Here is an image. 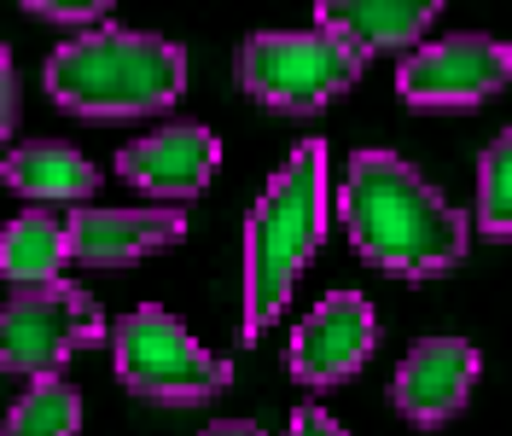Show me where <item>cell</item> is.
<instances>
[{"label": "cell", "instance_id": "obj_1", "mask_svg": "<svg viewBox=\"0 0 512 436\" xmlns=\"http://www.w3.org/2000/svg\"><path fill=\"white\" fill-rule=\"evenodd\" d=\"M338 216L361 262L390 280H437L460 268L472 245V216L448 204L443 192L396 152H355L338 187Z\"/></svg>", "mask_w": 512, "mask_h": 436}, {"label": "cell", "instance_id": "obj_2", "mask_svg": "<svg viewBox=\"0 0 512 436\" xmlns=\"http://www.w3.org/2000/svg\"><path fill=\"white\" fill-rule=\"evenodd\" d=\"M320 239H326V140H303L245 216V280H239L245 343H262L268 326L286 314Z\"/></svg>", "mask_w": 512, "mask_h": 436}, {"label": "cell", "instance_id": "obj_3", "mask_svg": "<svg viewBox=\"0 0 512 436\" xmlns=\"http://www.w3.org/2000/svg\"><path fill=\"white\" fill-rule=\"evenodd\" d=\"M41 82L70 117H94V123L158 117L187 94V47L152 30L105 24V30L59 41Z\"/></svg>", "mask_w": 512, "mask_h": 436}, {"label": "cell", "instance_id": "obj_4", "mask_svg": "<svg viewBox=\"0 0 512 436\" xmlns=\"http://www.w3.org/2000/svg\"><path fill=\"white\" fill-rule=\"evenodd\" d=\"M239 88L286 117H315L361 82L367 59L326 30H262L239 47Z\"/></svg>", "mask_w": 512, "mask_h": 436}, {"label": "cell", "instance_id": "obj_5", "mask_svg": "<svg viewBox=\"0 0 512 436\" xmlns=\"http://www.w3.org/2000/svg\"><path fill=\"white\" fill-rule=\"evenodd\" d=\"M111 367L123 378V390L146 396V402H169V407L210 402V396H222L233 384V361H222L216 349H204L158 303L123 314L111 326Z\"/></svg>", "mask_w": 512, "mask_h": 436}, {"label": "cell", "instance_id": "obj_6", "mask_svg": "<svg viewBox=\"0 0 512 436\" xmlns=\"http://www.w3.org/2000/svg\"><path fill=\"white\" fill-rule=\"evenodd\" d=\"M94 343H111V326L82 285H35L0 303V373L64 378V361Z\"/></svg>", "mask_w": 512, "mask_h": 436}, {"label": "cell", "instance_id": "obj_7", "mask_svg": "<svg viewBox=\"0 0 512 436\" xmlns=\"http://www.w3.org/2000/svg\"><path fill=\"white\" fill-rule=\"evenodd\" d=\"M512 82V47L501 35H443L414 47L396 70V94L419 111H472Z\"/></svg>", "mask_w": 512, "mask_h": 436}, {"label": "cell", "instance_id": "obj_8", "mask_svg": "<svg viewBox=\"0 0 512 436\" xmlns=\"http://www.w3.org/2000/svg\"><path fill=\"white\" fill-rule=\"evenodd\" d=\"M379 349V314L361 291H326L315 309L297 320L286 349V373L303 390H332V384H350L367 355Z\"/></svg>", "mask_w": 512, "mask_h": 436}, {"label": "cell", "instance_id": "obj_9", "mask_svg": "<svg viewBox=\"0 0 512 436\" xmlns=\"http://www.w3.org/2000/svg\"><path fill=\"white\" fill-rule=\"evenodd\" d=\"M216 163H222V140L210 128L169 123V128H152V134L128 140L123 152H117V175L134 192L158 198L163 210H175V204H187V198H198V192L210 187Z\"/></svg>", "mask_w": 512, "mask_h": 436}, {"label": "cell", "instance_id": "obj_10", "mask_svg": "<svg viewBox=\"0 0 512 436\" xmlns=\"http://www.w3.org/2000/svg\"><path fill=\"white\" fill-rule=\"evenodd\" d=\"M478 373H483V355L466 338H419L408 349V361L396 367V378H390V402L408 425L437 431L472 402Z\"/></svg>", "mask_w": 512, "mask_h": 436}, {"label": "cell", "instance_id": "obj_11", "mask_svg": "<svg viewBox=\"0 0 512 436\" xmlns=\"http://www.w3.org/2000/svg\"><path fill=\"white\" fill-rule=\"evenodd\" d=\"M187 239V216L181 210H99L82 204L64 216V245L76 268H128L140 256H158V250L181 245Z\"/></svg>", "mask_w": 512, "mask_h": 436}, {"label": "cell", "instance_id": "obj_12", "mask_svg": "<svg viewBox=\"0 0 512 436\" xmlns=\"http://www.w3.org/2000/svg\"><path fill=\"white\" fill-rule=\"evenodd\" d=\"M437 0H326L315 18L326 35H338L361 59L373 53H414L419 35L437 24Z\"/></svg>", "mask_w": 512, "mask_h": 436}, {"label": "cell", "instance_id": "obj_13", "mask_svg": "<svg viewBox=\"0 0 512 436\" xmlns=\"http://www.w3.org/2000/svg\"><path fill=\"white\" fill-rule=\"evenodd\" d=\"M0 181L18 198H30L35 210H47V204H76L82 210L99 192V169L64 140H30V146H12L0 157Z\"/></svg>", "mask_w": 512, "mask_h": 436}, {"label": "cell", "instance_id": "obj_14", "mask_svg": "<svg viewBox=\"0 0 512 436\" xmlns=\"http://www.w3.org/2000/svg\"><path fill=\"white\" fill-rule=\"evenodd\" d=\"M70 245H64V216L53 210H24L0 227V280L35 291V285H59Z\"/></svg>", "mask_w": 512, "mask_h": 436}, {"label": "cell", "instance_id": "obj_15", "mask_svg": "<svg viewBox=\"0 0 512 436\" xmlns=\"http://www.w3.org/2000/svg\"><path fill=\"white\" fill-rule=\"evenodd\" d=\"M82 431V396L70 378H30V390L12 402L0 436H76Z\"/></svg>", "mask_w": 512, "mask_h": 436}, {"label": "cell", "instance_id": "obj_16", "mask_svg": "<svg viewBox=\"0 0 512 436\" xmlns=\"http://www.w3.org/2000/svg\"><path fill=\"white\" fill-rule=\"evenodd\" d=\"M472 227L483 239H512V123L478 157V210Z\"/></svg>", "mask_w": 512, "mask_h": 436}, {"label": "cell", "instance_id": "obj_17", "mask_svg": "<svg viewBox=\"0 0 512 436\" xmlns=\"http://www.w3.org/2000/svg\"><path fill=\"white\" fill-rule=\"evenodd\" d=\"M24 12L41 18V24H64V30H105L111 24V6H99V0H82V6H70V0H24Z\"/></svg>", "mask_w": 512, "mask_h": 436}, {"label": "cell", "instance_id": "obj_18", "mask_svg": "<svg viewBox=\"0 0 512 436\" xmlns=\"http://www.w3.org/2000/svg\"><path fill=\"white\" fill-rule=\"evenodd\" d=\"M18 111H24V94H18V70H12V53L0 41V140H12L18 128Z\"/></svg>", "mask_w": 512, "mask_h": 436}, {"label": "cell", "instance_id": "obj_19", "mask_svg": "<svg viewBox=\"0 0 512 436\" xmlns=\"http://www.w3.org/2000/svg\"><path fill=\"white\" fill-rule=\"evenodd\" d=\"M286 436H350V431H344V425H338L326 407L309 402V407H297V413L286 419Z\"/></svg>", "mask_w": 512, "mask_h": 436}, {"label": "cell", "instance_id": "obj_20", "mask_svg": "<svg viewBox=\"0 0 512 436\" xmlns=\"http://www.w3.org/2000/svg\"><path fill=\"white\" fill-rule=\"evenodd\" d=\"M204 436H262V425H251V419H216V425H204Z\"/></svg>", "mask_w": 512, "mask_h": 436}]
</instances>
